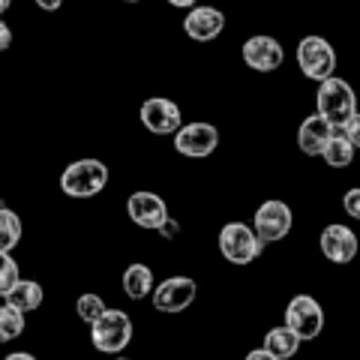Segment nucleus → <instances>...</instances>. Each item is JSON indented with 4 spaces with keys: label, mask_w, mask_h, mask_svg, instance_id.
I'll list each match as a JSON object with an SVG mask.
<instances>
[{
    "label": "nucleus",
    "mask_w": 360,
    "mask_h": 360,
    "mask_svg": "<svg viewBox=\"0 0 360 360\" xmlns=\"http://www.w3.org/2000/svg\"><path fill=\"white\" fill-rule=\"evenodd\" d=\"M315 108L321 117H328L336 129L345 127L348 120L357 115V94L345 78H324L319 82V94H315Z\"/></svg>",
    "instance_id": "nucleus-1"
},
{
    "label": "nucleus",
    "mask_w": 360,
    "mask_h": 360,
    "mask_svg": "<svg viewBox=\"0 0 360 360\" xmlns=\"http://www.w3.org/2000/svg\"><path fill=\"white\" fill-rule=\"evenodd\" d=\"M108 184V165L103 160H75L63 168L60 174V189L70 198H94L105 189Z\"/></svg>",
    "instance_id": "nucleus-2"
},
{
    "label": "nucleus",
    "mask_w": 360,
    "mask_h": 360,
    "mask_svg": "<svg viewBox=\"0 0 360 360\" xmlns=\"http://www.w3.org/2000/svg\"><path fill=\"white\" fill-rule=\"evenodd\" d=\"M219 252L225 262H231V264H252L258 255H262L264 250V243L262 238L255 234L252 225H246V222H225L222 229H219Z\"/></svg>",
    "instance_id": "nucleus-3"
},
{
    "label": "nucleus",
    "mask_w": 360,
    "mask_h": 360,
    "mask_svg": "<svg viewBox=\"0 0 360 360\" xmlns=\"http://www.w3.org/2000/svg\"><path fill=\"white\" fill-rule=\"evenodd\" d=\"M90 342L103 354H120L132 342V319L123 309H105L96 324H90Z\"/></svg>",
    "instance_id": "nucleus-4"
},
{
    "label": "nucleus",
    "mask_w": 360,
    "mask_h": 360,
    "mask_svg": "<svg viewBox=\"0 0 360 360\" xmlns=\"http://www.w3.org/2000/svg\"><path fill=\"white\" fill-rule=\"evenodd\" d=\"M297 66L309 82H324L336 72V51L324 37H303L297 45Z\"/></svg>",
    "instance_id": "nucleus-5"
},
{
    "label": "nucleus",
    "mask_w": 360,
    "mask_h": 360,
    "mask_svg": "<svg viewBox=\"0 0 360 360\" xmlns=\"http://www.w3.org/2000/svg\"><path fill=\"white\" fill-rule=\"evenodd\" d=\"M291 225H295V213L285 201L279 198H270V201H262L255 207V217H252V229L255 234L262 238V243H279L288 238Z\"/></svg>",
    "instance_id": "nucleus-6"
},
{
    "label": "nucleus",
    "mask_w": 360,
    "mask_h": 360,
    "mask_svg": "<svg viewBox=\"0 0 360 360\" xmlns=\"http://www.w3.org/2000/svg\"><path fill=\"white\" fill-rule=\"evenodd\" d=\"M285 324L303 342L319 340L324 330V309L312 295H295L285 307Z\"/></svg>",
    "instance_id": "nucleus-7"
},
{
    "label": "nucleus",
    "mask_w": 360,
    "mask_h": 360,
    "mask_svg": "<svg viewBox=\"0 0 360 360\" xmlns=\"http://www.w3.org/2000/svg\"><path fill=\"white\" fill-rule=\"evenodd\" d=\"M219 148V129L213 123L193 120L174 132V150L186 160H205Z\"/></svg>",
    "instance_id": "nucleus-8"
},
{
    "label": "nucleus",
    "mask_w": 360,
    "mask_h": 360,
    "mask_svg": "<svg viewBox=\"0 0 360 360\" xmlns=\"http://www.w3.org/2000/svg\"><path fill=\"white\" fill-rule=\"evenodd\" d=\"M195 295H198L195 279H189V276H168V279H162V283L153 288L150 300H153V307L160 312L174 315V312H184V309L193 307Z\"/></svg>",
    "instance_id": "nucleus-9"
},
{
    "label": "nucleus",
    "mask_w": 360,
    "mask_h": 360,
    "mask_svg": "<svg viewBox=\"0 0 360 360\" xmlns=\"http://www.w3.org/2000/svg\"><path fill=\"white\" fill-rule=\"evenodd\" d=\"M141 123L144 129L153 135H174L184 127V117H180V105L168 96H150L141 103Z\"/></svg>",
    "instance_id": "nucleus-10"
},
{
    "label": "nucleus",
    "mask_w": 360,
    "mask_h": 360,
    "mask_svg": "<svg viewBox=\"0 0 360 360\" xmlns=\"http://www.w3.org/2000/svg\"><path fill=\"white\" fill-rule=\"evenodd\" d=\"M127 213L139 229H148V231H162V225L168 222V205L162 201V195L148 193V189L129 195Z\"/></svg>",
    "instance_id": "nucleus-11"
},
{
    "label": "nucleus",
    "mask_w": 360,
    "mask_h": 360,
    "mask_svg": "<svg viewBox=\"0 0 360 360\" xmlns=\"http://www.w3.org/2000/svg\"><path fill=\"white\" fill-rule=\"evenodd\" d=\"M240 58L243 63L250 66L255 72H274L283 66L285 60V49L279 45L274 37H264V33H258V37H250L243 42L240 49Z\"/></svg>",
    "instance_id": "nucleus-12"
},
{
    "label": "nucleus",
    "mask_w": 360,
    "mask_h": 360,
    "mask_svg": "<svg viewBox=\"0 0 360 360\" xmlns=\"http://www.w3.org/2000/svg\"><path fill=\"white\" fill-rule=\"evenodd\" d=\"M319 246H321L324 258L333 262V264H352L357 258V252H360L357 234L348 229V225H340V222H333V225H328V229L321 231Z\"/></svg>",
    "instance_id": "nucleus-13"
},
{
    "label": "nucleus",
    "mask_w": 360,
    "mask_h": 360,
    "mask_svg": "<svg viewBox=\"0 0 360 360\" xmlns=\"http://www.w3.org/2000/svg\"><path fill=\"white\" fill-rule=\"evenodd\" d=\"M222 30H225V15H222V9H217V6L195 4L184 15V33L193 42H213Z\"/></svg>",
    "instance_id": "nucleus-14"
},
{
    "label": "nucleus",
    "mask_w": 360,
    "mask_h": 360,
    "mask_svg": "<svg viewBox=\"0 0 360 360\" xmlns=\"http://www.w3.org/2000/svg\"><path fill=\"white\" fill-rule=\"evenodd\" d=\"M333 132H336V127H333L328 117H321L319 111H315V115H309V117L297 127V148H300V153H307V156H321L324 144L330 141Z\"/></svg>",
    "instance_id": "nucleus-15"
},
{
    "label": "nucleus",
    "mask_w": 360,
    "mask_h": 360,
    "mask_svg": "<svg viewBox=\"0 0 360 360\" xmlns=\"http://www.w3.org/2000/svg\"><path fill=\"white\" fill-rule=\"evenodd\" d=\"M120 285H123V295L132 297V300H144V297H150L153 295V270L148 264H141V262H135L129 264L127 270H123V276H120Z\"/></svg>",
    "instance_id": "nucleus-16"
},
{
    "label": "nucleus",
    "mask_w": 360,
    "mask_h": 360,
    "mask_svg": "<svg viewBox=\"0 0 360 360\" xmlns=\"http://www.w3.org/2000/svg\"><path fill=\"white\" fill-rule=\"evenodd\" d=\"M6 303H13L15 309L21 312H33V309H39L42 307V300H45V291L39 283H33V279H18V283L13 285V291L4 297Z\"/></svg>",
    "instance_id": "nucleus-17"
},
{
    "label": "nucleus",
    "mask_w": 360,
    "mask_h": 360,
    "mask_svg": "<svg viewBox=\"0 0 360 360\" xmlns=\"http://www.w3.org/2000/svg\"><path fill=\"white\" fill-rule=\"evenodd\" d=\"M300 342H303V340L288 328V324H283V328H274V330L264 333V348H267L270 354H276L279 360L295 357L297 348H300Z\"/></svg>",
    "instance_id": "nucleus-18"
},
{
    "label": "nucleus",
    "mask_w": 360,
    "mask_h": 360,
    "mask_svg": "<svg viewBox=\"0 0 360 360\" xmlns=\"http://www.w3.org/2000/svg\"><path fill=\"white\" fill-rule=\"evenodd\" d=\"M354 150H357V148H354L352 141H348V135L336 129V132L330 135V141L324 144L321 160L328 162L330 168H348V165H352V160H354Z\"/></svg>",
    "instance_id": "nucleus-19"
},
{
    "label": "nucleus",
    "mask_w": 360,
    "mask_h": 360,
    "mask_svg": "<svg viewBox=\"0 0 360 360\" xmlns=\"http://www.w3.org/2000/svg\"><path fill=\"white\" fill-rule=\"evenodd\" d=\"M21 234H25L21 217L9 207H0V252H13L21 243Z\"/></svg>",
    "instance_id": "nucleus-20"
},
{
    "label": "nucleus",
    "mask_w": 360,
    "mask_h": 360,
    "mask_svg": "<svg viewBox=\"0 0 360 360\" xmlns=\"http://www.w3.org/2000/svg\"><path fill=\"white\" fill-rule=\"evenodd\" d=\"M25 315L27 312L15 309L13 303H4V307H0V345L13 342V340H18V336L25 333Z\"/></svg>",
    "instance_id": "nucleus-21"
},
{
    "label": "nucleus",
    "mask_w": 360,
    "mask_h": 360,
    "mask_svg": "<svg viewBox=\"0 0 360 360\" xmlns=\"http://www.w3.org/2000/svg\"><path fill=\"white\" fill-rule=\"evenodd\" d=\"M105 309H108L105 300L99 295H94V291H84V295L75 300V312H78V319H82L84 324H96L105 315Z\"/></svg>",
    "instance_id": "nucleus-22"
},
{
    "label": "nucleus",
    "mask_w": 360,
    "mask_h": 360,
    "mask_svg": "<svg viewBox=\"0 0 360 360\" xmlns=\"http://www.w3.org/2000/svg\"><path fill=\"white\" fill-rule=\"evenodd\" d=\"M18 279H21V274H18L15 258L9 252H0V297H6Z\"/></svg>",
    "instance_id": "nucleus-23"
},
{
    "label": "nucleus",
    "mask_w": 360,
    "mask_h": 360,
    "mask_svg": "<svg viewBox=\"0 0 360 360\" xmlns=\"http://www.w3.org/2000/svg\"><path fill=\"white\" fill-rule=\"evenodd\" d=\"M342 207H345V213H348V217L360 222V186L348 189V193L342 195Z\"/></svg>",
    "instance_id": "nucleus-24"
},
{
    "label": "nucleus",
    "mask_w": 360,
    "mask_h": 360,
    "mask_svg": "<svg viewBox=\"0 0 360 360\" xmlns=\"http://www.w3.org/2000/svg\"><path fill=\"white\" fill-rule=\"evenodd\" d=\"M340 132H345V135H348V141H352L354 148H360V111H357V115H354L352 120L345 123V127H340Z\"/></svg>",
    "instance_id": "nucleus-25"
},
{
    "label": "nucleus",
    "mask_w": 360,
    "mask_h": 360,
    "mask_svg": "<svg viewBox=\"0 0 360 360\" xmlns=\"http://www.w3.org/2000/svg\"><path fill=\"white\" fill-rule=\"evenodd\" d=\"M9 45H13V30H9V25L0 18V51H6Z\"/></svg>",
    "instance_id": "nucleus-26"
},
{
    "label": "nucleus",
    "mask_w": 360,
    "mask_h": 360,
    "mask_svg": "<svg viewBox=\"0 0 360 360\" xmlns=\"http://www.w3.org/2000/svg\"><path fill=\"white\" fill-rule=\"evenodd\" d=\"M246 360H279V357H276V354H270L267 348L262 345V348H252V352L246 354Z\"/></svg>",
    "instance_id": "nucleus-27"
},
{
    "label": "nucleus",
    "mask_w": 360,
    "mask_h": 360,
    "mask_svg": "<svg viewBox=\"0 0 360 360\" xmlns=\"http://www.w3.org/2000/svg\"><path fill=\"white\" fill-rule=\"evenodd\" d=\"M37 6L45 9V13H54V9L63 6V0H37Z\"/></svg>",
    "instance_id": "nucleus-28"
},
{
    "label": "nucleus",
    "mask_w": 360,
    "mask_h": 360,
    "mask_svg": "<svg viewBox=\"0 0 360 360\" xmlns=\"http://www.w3.org/2000/svg\"><path fill=\"white\" fill-rule=\"evenodd\" d=\"M4 360H37V357H33L30 352H13V354H6Z\"/></svg>",
    "instance_id": "nucleus-29"
},
{
    "label": "nucleus",
    "mask_w": 360,
    "mask_h": 360,
    "mask_svg": "<svg viewBox=\"0 0 360 360\" xmlns=\"http://www.w3.org/2000/svg\"><path fill=\"white\" fill-rule=\"evenodd\" d=\"M168 4L177 6V9H193V6L198 4V0H168Z\"/></svg>",
    "instance_id": "nucleus-30"
},
{
    "label": "nucleus",
    "mask_w": 360,
    "mask_h": 360,
    "mask_svg": "<svg viewBox=\"0 0 360 360\" xmlns=\"http://www.w3.org/2000/svg\"><path fill=\"white\" fill-rule=\"evenodd\" d=\"M9 6H13V0H0V15H4Z\"/></svg>",
    "instance_id": "nucleus-31"
},
{
    "label": "nucleus",
    "mask_w": 360,
    "mask_h": 360,
    "mask_svg": "<svg viewBox=\"0 0 360 360\" xmlns=\"http://www.w3.org/2000/svg\"><path fill=\"white\" fill-rule=\"evenodd\" d=\"M127 4H141V0H127Z\"/></svg>",
    "instance_id": "nucleus-32"
},
{
    "label": "nucleus",
    "mask_w": 360,
    "mask_h": 360,
    "mask_svg": "<svg viewBox=\"0 0 360 360\" xmlns=\"http://www.w3.org/2000/svg\"><path fill=\"white\" fill-rule=\"evenodd\" d=\"M115 360H129V357H115Z\"/></svg>",
    "instance_id": "nucleus-33"
}]
</instances>
